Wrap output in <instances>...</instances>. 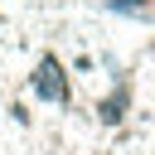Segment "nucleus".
I'll return each mask as SVG.
<instances>
[{"instance_id": "1", "label": "nucleus", "mask_w": 155, "mask_h": 155, "mask_svg": "<svg viewBox=\"0 0 155 155\" xmlns=\"http://www.w3.org/2000/svg\"><path fill=\"white\" fill-rule=\"evenodd\" d=\"M29 87H34V97H44V102H53V107H68V102H73V92H68V73H63V63H58L53 53L39 58Z\"/></svg>"}, {"instance_id": "2", "label": "nucleus", "mask_w": 155, "mask_h": 155, "mask_svg": "<svg viewBox=\"0 0 155 155\" xmlns=\"http://www.w3.org/2000/svg\"><path fill=\"white\" fill-rule=\"evenodd\" d=\"M126 107H131V92H126V87H116L107 102H97V121H102V126H121Z\"/></svg>"}, {"instance_id": "3", "label": "nucleus", "mask_w": 155, "mask_h": 155, "mask_svg": "<svg viewBox=\"0 0 155 155\" xmlns=\"http://www.w3.org/2000/svg\"><path fill=\"white\" fill-rule=\"evenodd\" d=\"M107 10H116V15H150V0H107Z\"/></svg>"}, {"instance_id": "4", "label": "nucleus", "mask_w": 155, "mask_h": 155, "mask_svg": "<svg viewBox=\"0 0 155 155\" xmlns=\"http://www.w3.org/2000/svg\"><path fill=\"white\" fill-rule=\"evenodd\" d=\"M150 53H155V48H150Z\"/></svg>"}]
</instances>
